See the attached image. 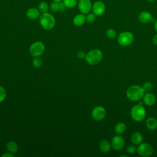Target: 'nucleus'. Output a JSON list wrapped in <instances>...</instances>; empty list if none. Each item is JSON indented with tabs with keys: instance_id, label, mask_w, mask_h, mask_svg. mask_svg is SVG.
Returning a JSON list of instances; mask_svg holds the SVG:
<instances>
[{
	"instance_id": "obj_2",
	"label": "nucleus",
	"mask_w": 157,
	"mask_h": 157,
	"mask_svg": "<svg viewBox=\"0 0 157 157\" xmlns=\"http://www.w3.org/2000/svg\"><path fill=\"white\" fill-rule=\"evenodd\" d=\"M39 23L41 27L47 31L52 29L56 23V20L53 14L50 12L42 13L39 17Z\"/></svg>"
},
{
	"instance_id": "obj_25",
	"label": "nucleus",
	"mask_w": 157,
	"mask_h": 157,
	"mask_svg": "<svg viewBox=\"0 0 157 157\" xmlns=\"http://www.w3.org/2000/svg\"><path fill=\"white\" fill-rule=\"evenodd\" d=\"M96 15L93 12H89L86 15V22L88 23H93L95 21Z\"/></svg>"
},
{
	"instance_id": "obj_28",
	"label": "nucleus",
	"mask_w": 157,
	"mask_h": 157,
	"mask_svg": "<svg viewBox=\"0 0 157 157\" xmlns=\"http://www.w3.org/2000/svg\"><path fill=\"white\" fill-rule=\"evenodd\" d=\"M137 151V147L135 145H129L126 147V152L129 154H134Z\"/></svg>"
},
{
	"instance_id": "obj_9",
	"label": "nucleus",
	"mask_w": 157,
	"mask_h": 157,
	"mask_svg": "<svg viewBox=\"0 0 157 157\" xmlns=\"http://www.w3.org/2000/svg\"><path fill=\"white\" fill-rule=\"evenodd\" d=\"M110 144H111V147L113 150L118 151L121 150L124 147L125 141L124 138L121 136H120V134H118L117 136H115L112 138L110 142Z\"/></svg>"
},
{
	"instance_id": "obj_5",
	"label": "nucleus",
	"mask_w": 157,
	"mask_h": 157,
	"mask_svg": "<svg viewBox=\"0 0 157 157\" xmlns=\"http://www.w3.org/2000/svg\"><path fill=\"white\" fill-rule=\"evenodd\" d=\"M134 35L129 31H123L119 34L117 41L118 43L121 46H129L134 41Z\"/></svg>"
},
{
	"instance_id": "obj_29",
	"label": "nucleus",
	"mask_w": 157,
	"mask_h": 157,
	"mask_svg": "<svg viewBox=\"0 0 157 157\" xmlns=\"http://www.w3.org/2000/svg\"><path fill=\"white\" fill-rule=\"evenodd\" d=\"M6 96V91L1 86H0V102H2Z\"/></svg>"
},
{
	"instance_id": "obj_35",
	"label": "nucleus",
	"mask_w": 157,
	"mask_h": 157,
	"mask_svg": "<svg viewBox=\"0 0 157 157\" xmlns=\"http://www.w3.org/2000/svg\"><path fill=\"white\" fill-rule=\"evenodd\" d=\"M147 1H148V2H153L155 0H147Z\"/></svg>"
},
{
	"instance_id": "obj_26",
	"label": "nucleus",
	"mask_w": 157,
	"mask_h": 157,
	"mask_svg": "<svg viewBox=\"0 0 157 157\" xmlns=\"http://www.w3.org/2000/svg\"><path fill=\"white\" fill-rule=\"evenodd\" d=\"M32 63H33V65L34 67L39 68L42 65V61L39 58V56H36V57H34V59H33Z\"/></svg>"
},
{
	"instance_id": "obj_33",
	"label": "nucleus",
	"mask_w": 157,
	"mask_h": 157,
	"mask_svg": "<svg viewBox=\"0 0 157 157\" xmlns=\"http://www.w3.org/2000/svg\"><path fill=\"white\" fill-rule=\"evenodd\" d=\"M154 28H155V29L157 33V20L155 21V25H154Z\"/></svg>"
},
{
	"instance_id": "obj_10",
	"label": "nucleus",
	"mask_w": 157,
	"mask_h": 157,
	"mask_svg": "<svg viewBox=\"0 0 157 157\" xmlns=\"http://www.w3.org/2000/svg\"><path fill=\"white\" fill-rule=\"evenodd\" d=\"M106 115V110L102 106L95 107L91 112V116L94 120L101 121L103 120Z\"/></svg>"
},
{
	"instance_id": "obj_6",
	"label": "nucleus",
	"mask_w": 157,
	"mask_h": 157,
	"mask_svg": "<svg viewBox=\"0 0 157 157\" xmlns=\"http://www.w3.org/2000/svg\"><path fill=\"white\" fill-rule=\"evenodd\" d=\"M45 51V45L42 42H35L33 43L29 48V53L34 57L40 56Z\"/></svg>"
},
{
	"instance_id": "obj_8",
	"label": "nucleus",
	"mask_w": 157,
	"mask_h": 157,
	"mask_svg": "<svg viewBox=\"0 0 157 157\" xmlns=\"http://www.w3.org/2000/svg\"><path fill=\"white\" fill-rule=\"evenodd\" d=\"M92 2L91 0H78L77 6L80 13L86 15L92 9Z\"/></svg>"
},
{
	"instance_id": "obj_37",
	"label": "nucleus",
	"mask_w": 157,
	"mask_h": 157,
	"mask_svg": "<svg viewBox=\"0 0 157 157\" xmlns=\"http://www.w3.org/2000/svg\"><path fill=\"white\" fill-rule=\"evenodd\" d=\"M101 1H102V0H101Z\"/></svg>"
},
{
	"instance_id": "obj_36",
	"label": "nucleus",
	"mask_w": 157,
	"mask_h": 157,
	"mask_svg": "<svg viewBox=\"0 0 157 157\" xmlns=\"http://www.w3.org/2000/svg\"><path fill=\"white\" fill-rule=\"evenodd\" d=\"M120 157H123V156H125V157H127V155H120Z\"/></svg>"
},
{
	"instance_id": "obj_34",
	"label": "nucleus",
	"mask_w": 157,
	"mask_h": 157,
	"mask_svg": "<svg viewBox=\"0 0 157 157\" xmlns=\"http://www.w3.org/2000/svg\"><path fill=\"white\" fill-rule=\"evenodd\" d=\"M53 1H55V2H62L63 0H52Z\"/></svg>"
},
{
	"instance_id": "obj_23",
	"label": "nucleus",
	"mask_w": 157,
	"mask_h": 157,
	"mask_svg": "<svg viewBox=\"0 0 157 157\" xmlns=\"http://www.w3.org/2000/svg\"><path fill=\"white\" fill-rule=\"evenodd\" d=\"M65 6L68 9H72L77 5V0H63L62 1Z\"/></svg>"
},
{
	"instance_id": "obj_3",
	"label": "nucleus",
	"mask_w": 157,
	"mask_h": 157,
	"mask_svg": "<svg viewBox=\"0 0 157 157\" xmlns=\"http://www.w3.org/2000/svg\"><path fill=\"white\" fill-rule=\"evenodd\" d=\"M130 115L134 121H141L145 119L146 117V110L143 105H134L130 110Z\"/></svg>"
},
{
	"instance_id": "obj_32",
	"label": "nucleus",
	"mask_w": 157,
	"mask_h": 157,
	"mask_svg": "<svg viewBox=\"0 0 157 157\" xmlns=\"http://www.w3.org/2000/svg\"><path fill=\"white\" fill-rule=\"evenodd\" d=\"M2 156H3V157H7V156H9V157H13V154H12V153L9 152V153H4V155H2Z\"/></svg>"
},
{
	"instance_id": "obj_20",
	"label": "nucleus",
	"mask_w": 157,
	"mask_h": 157,
	"mask_svg": "<svg viewBox=\"0 0 157 157\" xmlns=\"http://www.w3.org/2000/svg\"><path fill=\"white\" fill-rule=\"evenodd\" d=\"M6 148L7 150L12 154H15L18 151L17 144L13 140H10L7 142L6 144Z\"/></svg>"
},
{
	"instance_id": "obj_13",
	"label": "nucleus",
	"mask_w": 157,
	"mask_h": 157,
	"mask_svg": "<svg viewBox=\"0 0 157 157\" xmlns=\"http://www.w3.org/2000/svg\"><path fill=\"white\" fill-rule=\"evenodd\" d=\"M40 15V12L38 8L30 7L26 12V16L29 20H34L39 18Z\"/></svg>"
},
{
	"instance_id": "obj_1",
	"label": "nucleus",
	"mask_w": 157,
	"mask_h": 157,
	"mask_svg": "<svg viewBox=\"0 0 157 157\" xmlns=\"http://www.w3.org/2000/svg\"><path fill=\"white\" fill-rule=\"evenodd\" d=\"M145 94L142 86L137 85L130 86L126 90V95L127 98L133 102H137L141 100Z\"/></svg>"
},
{
	"instance_id": "obj_4",
	"label": "nucleus",
	"mask_w": 157,
	"mask_h": 157,
	"mask_svg": "<svg viewBox=\"0 0 157 157\" xmlns=\"http://www.w3.org/2000/svg\"><path fill=\"white\" fill-rule=\"evenodd\" d=\"M103 57L102 52L99 49H93L86 53V61L90 65H96L101 62Z\"/></svg>"
},
{
	"instance_id": "obj_12",
	"label": "nucleus",
	"mask_w": 157,
	"mask_h": 157,
	"mask_svg": "<svg viewBox=\"0 0 157 157\" xmlns=\"http://www.w3.org/2000/svg\"><path fill=\"white\" fill-rule=\"evenodd\" d=\"M66 7L63 2H55L53 1L49 5V10L53 12H64L66 9Z\"/></svg>"
},
{
	"instance_id": "obj_17",
	"label": "nucleus",
	"mask_w": 157,
	"mask_h": 157,
	"mask_svg": "<svg viewBox=\"0 0 157 157\" xmlns=\"http://www.w3.org/2000/svg\"><path fill=\"white\" fill-rule=\"evenodd\" d=\"M85 22H86V15L82 13L76 15L73 18V23L77 26L83 25Z\"/></svg>"
},
{
	"instance_id": "obj_14",
	"label": "nucleus",
	"mask_w": 157,
	"mask_h": 157,
	"mask_svg": "<svg viewBox=\"0 0 157 157\" xmlns=\"http://www.w3.org/2000/svg\"><path fill=\"white\" fill-rule=\"evenodd\" d=\"M142 99L144 103L148 106H152L156 102V97L151 92L145 93Z\"/></svg>"
},
{
	"instance_id": "obj_22",
	"label": "nucleus",
	"mask_w": 157,
	"mask_h": 157,
	"mask_svg": "<svg viewBox=\"0 0 157 157\" xmlns=\"http://www.w3.org/2000/svg\"><path fill=\"white\" fill-rule=\"evenodd\" d=\"M38 9L41 13L47 12L49 10V5L46 1H41L38 4Z\"/></svg>"
},
{
	"instance_id": "obj_31",
	"label": "nucleus",
	"mask_w": 157,
	"mask_h": 157,
	"mask_svg": "<svg viewBox=\"0 0 157 157\" xmlns=\"http://www.w3.org/2000/svg\"><path fill=\"white\" fill-rule=\"evenodd\" d=\"M152 42L154 45H157V33L155 34L152 37Z\"/></svg>"
},
{
	"instance_id": "obj_11",
	"label": "nucleus",
	"mask_w": 157,
	"mask_h": 157,
	"mask_svg": "<svg viewBox=\"0 0 157 157\" xmlns=\"http://www.w3.org/2000/svg\"><path fill=\"white\" fill-rule=\"evenodd\" d=\"M91 10L96 16L102 15L105 11V5L101 0L96 1L93 4Z\"/></svg>"
},
{
	"instance_id": "obj_30",
	"label": "nucleus",
	"mask_w": 157,
	"mask_h": 157,
	"mask_svg": "<svg viewBox=\"0 0 157 157\" xmlns=\"http://www.w3.org/2000/svg\"><path fill=\"white\" fill-rule=\"evenodd\" d=\"M86 53L83 51H79L77 55V57L80 59H83V58H85V56H86Z\"/></svg>"
},
{
	"instance_id": "obj_18",
	"label": "nucleus",
	"mask_w": 157,
	"mask_h": 157,
	"mask_svg": "<svg viewBox=\"0 0 157 157\" xmlns=\"http://www.w3.org/2000/svg\"><path fill=\"white\" fill-rule=\"evenodd\" d=\"M99 147L100 150L102 153H108L110 150V149L112 148L110 142H109L107 140H105V139L104 140H102L99 142Z\"/></svg>"
},
{
	"instance_id": "obj_19",
	"label": "nucleus",
	"mask_w": 157,
	"mask_h": 157,
	"mask_svg": "<svg viewBox=\"0 0 157 157\" xmlns=\"http://www.w3.org/2000/svg\"><path fill=\"white\" fill-rule=\"evenodd\" d=\"M145 125L149 130L154 131L157 128V120L154 117H148L146 120Z\"/></svg>"
},
{
	"instance_id": "obj_16",
	"label": "nucleus",
	"mask_w": 157,
	"mask_h": 157,
	"mask_svg": "<svg viewBox=\"0 0 157 157\" xmlns=\"http://www.w3.org/2000/svg\"><path fill=\"white\" fill-rule=\"evenodd\" d=\"M142 140L143 136L139 131L134 132L131 136V141L134 145H139L142 142Z\"/></svg>"
},
{
	"instance_id": "obj_15",
	"label": "nucleus",
	"mask_w": 157,
	"mask_h": 157,
	"mask_svg": "<svg viewBox=\"0 0 157 157\" xmlns=\"http://www.w3.org/2000/svg\"><path fill=\"white\" fill-rule=\"evenodd\" d=\"M138 20L142 23H147L152 20V15L148 11H142L138 15Z\"/></svg>"
},
{
	"instance_id": "obj_7",
	"label": "nucleus",
	"mask_w": 157,
	"mask_h": 157,
	"mask_svg": "<svg viewBox=\"0 0 157 157\" xmlns=\"http://www.w3.org/2000/svg\"><path fill=\"white\" fill-rule=\"evenodd\" d=\"M137 151L138 154L142 157L150 156L153 152V148L152 146L148 143H141L138 145L137 148Z\"/></svg>"
},
{
	"instance_id": "obj_21",
	"label": "nucleus",
	"mask_w": 157,
	"mask_h": 157,
	"mask_svg": "<svg viewBox=\"0 0 157 157\" xmlns=\"http://www.w3.org/2000/svg\"><path fill=\"white\" fill-rule=\"evenodd\" d=\"M126 129V124L123 122H119L116 124L115 126V132L117 134H122L124 132V131Z\"/></svg>"
},
{
	"instance_id": "obj_24",
	"label": "nucleus",
	"mask_w": 157,
	"mask_h": 157,
	"mask_svg": "<svg viewBox=\"0 0 157 157\" xmlns=\"http://www.w3.org/2000/svg\"><path fill=\"white\" fill-rule=\"evenodd\" d=\"M105 35L109 39H115L117 37V31L115 29H113L112 28H110V29H108L106 31Z\"/></svg>"
},
{
	"instance_id": "obj_27",
	"label": "nucleus",
	"mask_w": 157,
	"mask_h": 157,
	"mask_svg": "<svg viewBox=\"0 0 157 157\" xmlns=\"http://www.w3.org/2000/svg\"><path fill=\"white\" fill-rule=\"evenodd\" d=\"M153 86L152 83H151L150 82H146L142 85V88H143V90L145 93L150 92L153 89Z\"/></svg>"
}]
</instances>
